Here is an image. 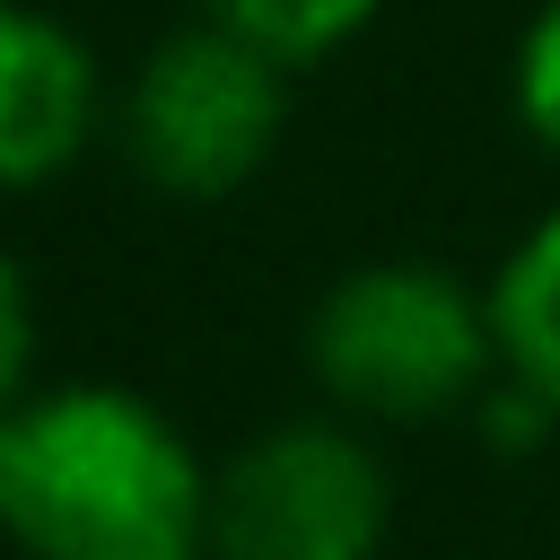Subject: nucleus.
<instances>
[{"label": "nucleus", "mask_w": 560, "mask_h": 560, "mask_svg": "<svg viewBox=\"0 0 560 560\" xmlns=\"http://www.w3.org/2000/svg\"><path fill=\"white\" fill-rule=\"evenodd\" d=\"M376 9H385V0H201V18L254 35V44L280 52L289 70L332 61L341 44H359V35L376 26Z\"/></svg>", "instance_id": "7"}, {"label": "nucleus", "mask_w": 560, "mask_h": 560, "mask_svg": "<svg viewBox=\"0 0 560 560\" xmlns=\"http://www.w3.org/2000/svg\"><path fill=\"white\" fill-rule=\"evenodd\" d=\"M210 464L114 376L18 402L0 534L26 560H210Z\"/></svg>", "instance_id": "1"}, {"label": "nucleus", "mask_w": 560, "mask_h": 560, "mask_svg": "<svg viewBox=\"0 0 560 560\" xmlns=\"http://www.w3.org/2000/svg\"><path fill=\"white\" fill-rule=\"evenodd\" d=\"M306 368L359 420H446V411H472L508 359H499L490 289L455 280L446 262L385 254L341 271L315 298Z\"/></svg>", "instance_id": "2"}, {"label": "nucleus", "mask_w": 560, "mask_h": 560, "mask_svg": "<svg viewBox=\"0 0 560 560\" xmlns=\"http://www.w3.org/2000/svg\"><path fill=\"white\" fill-rule=\"evenodd\" d=\"M9 455H18V402L0 411V499H9Z\"/></svg>", "instance_id": "10"}, {"label": "nucleus", "mask_w": 560, "mask_h": 560, "mask_svg": "<svg viewBox=\"0 0 560 560\" xmlns=\"http://www.w3.org/2000/svg\"><path fill=\"white\" fill-rule=\"evenodd\" d=\"M490 315H499V359L508 376H525L551 411H560V201L508 245L499 280H490Z\"/></svg>", "instance_id": "6"}, {"label": "nucleus", "mask_w": 560, "mask_h": 560, "mask_svg": "<svg viewBox=\"0 0 560 560\" xmlns=\"http://www.w3.org/2000/svg\"><path fill=\"white\" fill-rule=\"evenodd\" d=\"M105 79L70 18L0 0V192H44L96 140Z\"/></svg>", "instance_id": "5"}, {"label": "nucleus", "mask_w": 560, "mask_h": 560, "mask_svg": "<svg viewBox=\"0 0 560 560\" xmlns=\"http://www.w3.org/2000/svg\"><path fill=\"white\" fill-rule=\"evenodd\" d=\"M26 376H35V298H26V271L0 254V411L26 402Z\"/></svg>", "instance_id": "9"}, {"label": "nucleus", "mask_w": 560, "mask_h": 560, "mask_svg": "<svg viewBox=\"0 0 560 560\" xmlns=\"http://www.w3.org/2000/svg\"><path fill=\"white\" fill-rule=\"evenodd\" d=\"M508 96H516V122L534 131V149L560 158V0H542L516 35V61H508Z\"/></svg>", "instance_id": "8"}, {"label": "nucleus", "mask_w": 560, "mask_h": 560, "mask_svg": "<svg viewBox=\"0 0 560 560\" xmlns=\"http://www.w3.org/2000/svg\"><path fill=\"white\" fill-rule=\"evenodd\" d=\"M385 525V464L341 420H280L210 481V560H376Z\"/></svg>", "instance_id": "4"}, {"label": "nucleus", "mask_w": 560, "mask_h": 560, "mask_svg": "<svg viewBox=\"0 0 560 560\" xmlns=\"http://www.w3.org/2000/svg\"><path fill=\"white\" fill-rule=\"evenodd\" d=\"M114 114H122L131 166L158 192L228 201L271 166V149L289 131V61L219 18H192L149 44V61L131 70Z\"/></svg>", "instance_id": "3"}]
</instances>
